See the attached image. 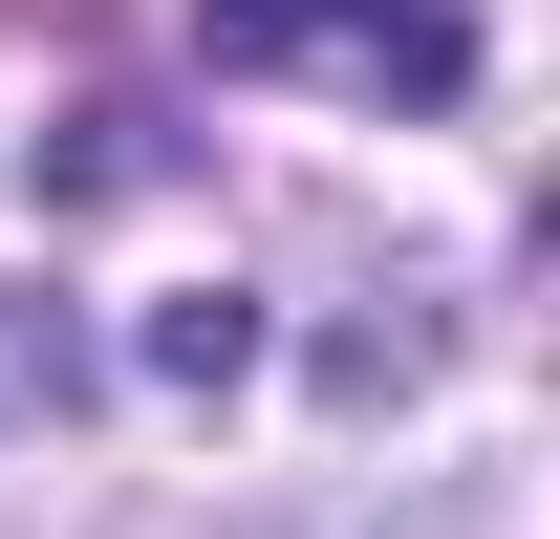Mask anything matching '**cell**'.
<instances>
[{"mask_svg": "<svg viewBox=\"0 0 560 539\" xmlns=\"http://www.w3.org/2000/svg\"><path fill=\"white\" fill-rule=\"evenodd\" d=\"M215 66H302V87H366V108H453L475 87V0H195Z\"/></svg>", "mask_w": 560, "mask_h": 539, "instance_id": "obj_1", "label": "cell"}, {"mask_svg": "<svg viewBox=\"0 0 560 539\" xmlns=\"http://www.w3.org/2000/svg\"><path fill=\"white\" fill-rule=\"evenodd\" d=\"M44 410H86V345L44 302H0V432H44Z\"/></svg>", "mask_w": 560, "mask_h": 539, "instance_id": "obj_2", "label": "cell"}]
</instances>
